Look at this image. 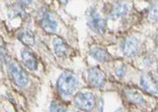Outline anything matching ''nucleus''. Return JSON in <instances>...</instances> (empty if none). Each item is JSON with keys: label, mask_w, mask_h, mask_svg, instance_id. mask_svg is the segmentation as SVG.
Returning <instances> with one entry per match:
<instances>
[{"label": "nucleus", "mask_w": 158, "mask_h": 112, "mask_svg": "<svg viewBox=\"0 0 158 112\" xmlns=\"http://www.w3.org/2000/svg\"><path fill=\"white\" fill-rule=\"evenodd\" d=\"M78 85L77 78L72 72L65 71L60 75L57 80V88L59 92L63 95H70L72 94Z\"/></svg>", "instance_id": "f257e3e1"}, {"label": "nucleus", "mask_w": 158, "mask_h": 112, "mask_svg": "<svg viewBox=\"0 0 158 112\" xmlns=\"http://www.w3.org/2000/svg\"><path fill=\"white\" fill-rule=\"evenodd\" d=\"M86 18H87V24L93 31L98 34H102L106 30V21L100 15V13L93 7L88 8L86 12Z\"/></svg>", "instance_id": "f03ea898"}, {"label": "nucleus", "mask_w": 158, "mask_h": 112, "mask_svg": "<svg viewBox=\"0 0 158 112\" xmlns=\"http://www.w3.org/2000/svg\"><path fill=\"white\" fill-rule=\"evenodd\" d=\"M8 74L12 82L19 87H24L28 83V77L24 70L19 64L11 62L8 63Z\"/></svg>", "instance_id": "7ed1b4c3"}, {"label": "nucleus", "mask_w": 158, "mask_h": 112, "mask_svg": "<svg viewBox=\"0 0 158 112\" xmlns=\"http://www.w3.org/2000/svg\"><path fill=\"white\" fill-rule=\"evenodd\" d=\"M74 104L79 109L90 111L95 105L94 95L90 92H78L74 97Z\"/></svg>", "instance_id": "20e7f679"}, {"label": "nucleus", "mask_w": 158, "mask_h": 112, "mask_svg": "<svg viewBox=\"0 0 158 112\" xmlns=\"http://www.w3.org/2000/svg\"><path fill=\"white\" fill-rule=\"evenodd\" d=\"M139 49H140L139 42L134 37L126 38L121 42V52L123 53L124 56L128 58L135 57L138 54Z\"/></svg>", "instance_id": "39448f33"}, {"label": "nucleus", "mask_w": 158, "mask_h": 112, "mask_svg": "<svg viewBox=\"0 0 158 112\" xmlns=\"http://www.w3.org/2000/svg\"><path fill=\"white\" fill-rule=\"evenodd\" d=\"M40 24L43 30L50 34L54 32L58 27L57 21L53 18L51 13L47 10H42V12L40 13Z\"/></svg>", "instance_id": "423d86ee"}, {"label": "nucleus", "mask_w": 158, "mask_h": 112, "mask_svg": "<svg viewBox=\"0 0 158 112\" xmlns=\"http://www.w3.org/2000/svg\"><path fill=\"white\" fill-rule=\"evenodd\" d=\"M140 83L141 86L148 93L152 95H158V82L153 78V76L150 73H142L141 78H140Z\"/></svg>", "instance_id": "0eeeda50"}, {"label": "nucleus", "mask_w": 158, "mask_h": 112, "mask_svg": "<svg viewBox=\"0 0 158 112\" xmlns=\"http://www.w3.org/2000/svg\"><path fill=\"white\" fill-rule=\"evenodd\" d=\"M87 80L93 87H102L105 84L106 76L99 68L92 67L87 72Z\"/></svg>", "instance_id": "6e6552de"}, {"label": "nucleus", "mask_w": 158, "mask_h": 112, "mask_svg": "<svg viewBox=\"0 0 158 112\" xmlns=\"http://www.w3.org/2000/svg\"><path fill=\"white\" fill-rule=\"evenodd\" d=\"M21 61H23V65L28 69V70L35 71L38 69L37 58L35 57V55L30 50L24 49L21 50Z\"/></svg>", "instance_id": "1a4fd4ad"}, {"label": "nucleus", "mask_w": 158, "mask_h": 112, "mask_svg": "<svg viewBox=\"0 0 158 112\" xmlns=\"http://www.w3.org/2000/svg\"><path fill=\"white\" fill-rule=\"evenodd\" d=\"M128 12V5L126 3L123 2H116L113 5L112 9L110 11V17L113 19L118 18V17H122L126 15Z\"/></svg>", "instance_id": "9d476101"}, {"label": "nucleus", "mask_w": 158, "mask_h": 112, "mask_svg": "<svg viewBox=\"0 0 158 112\" xmlns=\"http://www.w3.org/2000/svg\"><path fill=\"white\" fill-rule=\"evenodd\" d=\"M53 49L58 57H64L67 54L68 46L64 39L61 38H55L53 39Z\"/></svg>", "instance_id": "9b49d317"}, {"label": "nucleus", "mask_w": 158, "mask_h": 112, "mask_svg": "<svg viewBox=\"0 0 158 112\" xmlns=\"http://www.w3.org/2000/svg\"><path fill=\"white\" fill-rule=\"evenodd\" d=\"M17 38H19V39L23 42V44H24L26 46H34L35 42V34L28 30H20L19 32V34H17Z\"/></svg>", "instance_id": "f8f14e48"}, {"label": "nucleus", "mask_w": 158, "mask_h": 112, "mask_svg": "<svg viewBox=\"0 0 158 112\" xmlns=\"http://www.w3.org/2000/svg\"><path fill=\"white\" fill-rule=\"evenodd\" d=\"M89 54H90V56L94 60L98 61V62H106L110 58V54L107 53L106 50L102 48H98V46L91 49Z\"/></svg>", "instance_id": "ddd939ff"}, {"label": "nucleus", "mask_w": 158, "mask_h": 112, "mask_svg": "<svg viewBox=\"0 0 158 112\" xmlns=\"http://www.w3.org/2000/svg\"><path fill=\"white\" fill-rule=\"evenodd\" d=\"M126 96L127 98L131 101V102L135 103V104H142L145 102V99L144 97L141 93L137 90H134V89H127L125 91Z\"/></svg>", "instance_id": "4468645a"}, {"label": "nucleus", "mask_w": 158, "mask_h": 112, "mask_svg": "<svg viewBox=\"0 0 158 112\" xmlns=\"http://www.w3.org/2000/svg\"><path fill=\"white\" fill-rule=\"evenodd\" d=\"M149 17L153 21H158V3L151 6L149 10Z\"/></svg>", "instance_id": "2eb2a0df"}, {"label": "nucleus", "mask_w": 158, "mask_h": 112, "mask_svg": "<svg viewBox=\"0 0 158 112\" xmlns=\"http://www.w3.org/2000/svg\"><path fill=\"white\" fill-rule=\"evenodd\" d=\"M49 112H66V109L60 103L52 102L49 107Z\"/></svg>", "instance_id": "dca6fc26"}, {"label": "nucleus", "mask_w": 158, "mask_h": 112, "mask_svg": "<svg viewBox=\"0 0 158 112\" xmlns=\"http://www.w3.org/2000/svg\"><path fill=\"white\" fill-rule=\"evenodd\" d=\"M126 74V66L125 65H121L117 68V75L120 76V77H123Z\"/></svg>", "instance_id": "f3484780"}, {"label": "nucleus", "mask_w": 158, "mask_h": 112, "mask_svg": "<svg viewBox=\"0 0 158 112\" xmlns=\"http://www.w3.org/2000/svg\"><path fill=\"white\" fill-rule=\"evenodd\" d=\"M114 112H125V111H124L123 109H121V108H120V109H118L117 111H114Z\"/></svg>", "instance_id": "a211bd4d"}, {"label": "nucleus", "mask_w": 158, "mask_h": 112, "mask_svg": "<svg viewBox=\"0 0 158 112\" xmlns=\"http://www.w3.org/2000/svg\"><path fill=\"white\" fill-rule=\"evenodd\" d=\"M157 73H158V66H157Z\"/></svg>", "instance_id": "6ab92c4d"}]
</instances>
